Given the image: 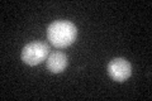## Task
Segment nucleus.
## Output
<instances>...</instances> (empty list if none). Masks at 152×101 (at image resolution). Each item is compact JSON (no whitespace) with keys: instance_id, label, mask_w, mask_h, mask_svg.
<instances>
[{"instance_id":"1","label":"nucleus","mask_w":152,"mask_h":101,"mask_svg":"<svg viewBox=\"0 0 152 101\" xmlns=\"http://www.w3.org/2000/svg\"><path fill=\"white\" fill-rule=\"evenodd\" d=\"M77 37V28L69 20H56L50 24L47 38L56 48H66L71 46Z\"/></svg>"},{"instance_id":"2","label":"nucleus","mask_w":152,"mask_h":101,"mask_svg":"<svg viewBox=\"0 0 152 101\" xmlns=\"http://www.w3.org/2000/svg\"><path fill=\"white\" fill-rule=\"evenodd\" d=\"M50 47L43 42H31L22 49V61L29 66L39 65L46 60Z\"/></svg>"},{"instance_id":"3","label":"nucleus","mask_w":152,"mask_h":101,"mask_svg":"<svg viewBox=\"0 0 152 101\" xmlns=\"http://www.w3.org/2000/svg\"><path fill=\"white\" fill-rule=\"evenodd\" d=\"M108 73L109 76L118 82H124L126 80L131 77L132 67L131 63L124 58H114L108 65Z\"/></svg>"},{"instance_id":"4","label":"nucleus","mask_w":152,"mask_h":101,"mask_svg":"<svg viewBox=\"0 0 152 101\" xmlns=\"http://www.w3.org/2000/svg\"><path fill=\"white\" fill-rule=\"evenodd\" d=\"M67 56L62 52H53V53H51L48 56V58H47V70L52 73H61L66 67H67Z\"/></svg>"}]
</instances>
